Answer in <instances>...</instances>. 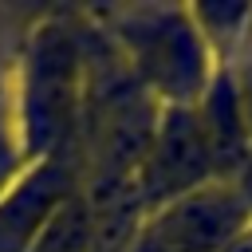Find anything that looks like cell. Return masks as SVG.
Wrapping results in <instances>:
<instances>
[{
	"mask_svg": "<svg viewBox=\"0 0 252 252\" xmlns=\"http://www.w3.org/2000/svg\"><path fill=\"white\" fill-rule=\"evenodd\" d=\"M79 102V55L75 43L59 28H43L24 63L20 79V110H16V142L28 154H51V146L67 134Z\"/></svg>",
	"mask_w": 252,
	"mask_h": 252,
	"instance_id": "cell-1",
	"label": "cell"
},
{
	"mask_svg": "<svg viewBox=\"0 0 252 252\" xmlns=\"http://www.w3.org/2000/svg\"><path fill=\"white\" fill-rule=\"evenodd\" d=\"M126 39L138 59V71L158 94H165L173 106L201 102L209 87V39H201L193 24L173 12H158L150 20L142 16V28L126 32Z\"/></svg>",
	"mask_w": 252,
	"mask_h": 252,
	"instance_id": "cell-2",
	"label": "cell"
},
{
	"mask_svg": "<svg viewBox=\"0 0 252 252\" xmlns=\"http://www.w3.org/2000/svg\"><path fill=\"white\" fill-rule=\"evenodd\" d=\"M213 146L197 106H169L150 146L142 150V185L158 209L205 181H213Z\"/></svg>",
	"mask_w": 252,
	"mask_h": 252,
	"instance_id": "cell-3",
	"label": "cell"
},
{
	"mask_svg": "<svg viewBox=\"0 0 252 252\" xmlns=\"http://www.w3.org/2000/svg\"><path fill=\"white\" fill-rule=\"evenodd\" d=\"M244 224V197L224 181H205L158 209L154 240L161 252H217Z\"/></svg>",
	"mask_w": 252,
	"mask_h": 252,
	"instance_id": "cell-4",
	"label": "cell"
},
{
	"mask_svg": "<svg viewBox=\"0 0 252 252\" xmlns=\"http://www.w3.org/2000/svg\"><path fill=\"white\" fill-rule=\"evenodd\" d=\"M16 158H20V142H16V130L0 122V193L16 181Z\"/></svg>",
	"mask_w": 252,
	"mask_h": 252,
	"instance_id": "cell-5",
	"label": "cell"
}]
</instances>
